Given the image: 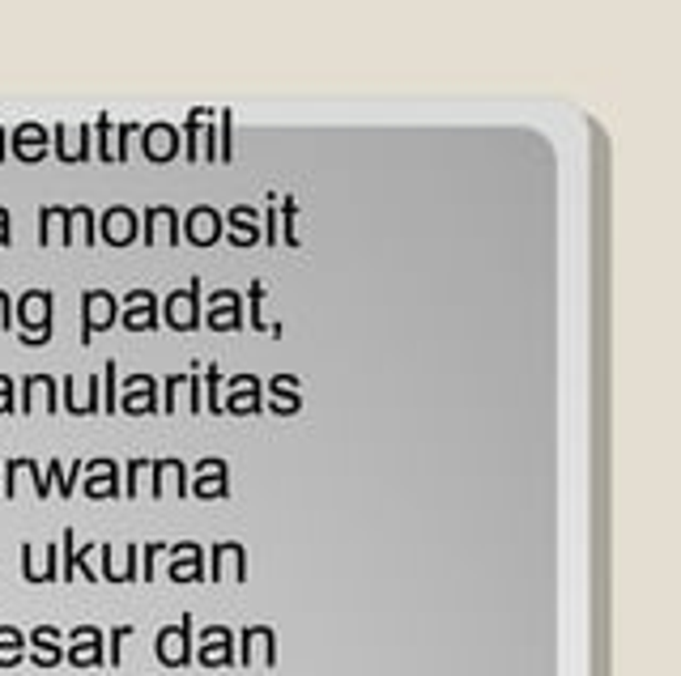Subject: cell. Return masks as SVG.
Returning <instances> with one entry per match:
<instances>
[{"mask_svg": "<svg viewBox=\"0 0 681 676\" xmlns=\"http://www.w3.org/2000/svg\"><path fill=\"white\" fill-rule=\"evenodd\" d=\"M120 324L128 332H158V294L154 290H128L120 306Z\"/></svg>", "mask_w": 681, "mask_h": 676, "instance_id": "obj_10", "label": "cell"}, {"mask_svg": "<svg viewBox=\"0 0 681 676\" xmlns=\"http://www.w3.org/2000/svg\"><path fill=\"white\" fill-rule=\"evenodd\" d=\"M13 145H18V154H22V158H43L48 133H43L39 124H22V128H18V136H13Z\"/></svg>", "mask_w": 681, "mask_h": 676, "instance_id": "obj_31", "label": "cell"}, {"mask_svg": "<svg viewBox=\"0 0 681 676\" xmlns=\"http://www.w3.org/2000/svg\"><path fill=\"white\" fill-rule=\"evenodd\" d=\"M141 235V217L128 205H111L107 214L99 217V239H107L111 247H128Z\"/></svg>", "mask_w": 681, "mask_h": 676, "instance_id": "obj_17", "label": "cell"}, {"mask_svg": "<svg viewBox=\"0 0 681 676\" xmlns=\"http://www.w3.org/2000/svg\"><path fill=\"white\" fill-rule=\"evenodd\" d=\"M200 324L214 332H239L244 327V294L239 290H214L209 306H200Z\"/></svg>", "mask_w": 681, "mask_h": 676, "instance_id": "obj_5", "label": "cell"}, {"mask_svg": "<svg viewBox=\"0 0 681 676\" xmlns=\"http://www.w3.org/2000/svg\"><path fill=\"white\" fill-rule=\"evenodd\" d=\"M235 630H226V625H209L196 643H192V659L196 664H205V668H226V664H235Z\"/></svg>", "mask_w": 681, "mask_h": 676, "instance_id": "obj_6", "label": "cell"}, {"mask_svg": "<svg viewBox=\"0 0 681 676\" xmlns=\"http://www.w3.org/2000/svg\"><path fill=\"white\" fill-rule=\"evenodd\" d=\"M141 154L149 158V163H175L179 154H184V136L175 124H166V119H154L149 128H141Z\"/></svg>", "mask_w": 681, "mask_h": 676, "instance_id": "obj_8", "label": "cell"}, {"mask_svg": "<svg viewBox=\"0 0 681 676\" xmlns=\"http://www.w3.org/2000/svg\"><path fill=\"white\" fill-rule=\"evenodd\" d=\"M158 659L166 668H184L192 664V617H184L179 625H163L158 630Z\"/></svg>", "mask_w": 681, "mask_h": 676, "instance_id": "obj_16", "label": "cell"}, {"mask_svg": "<svg viewBox=\"0 0 681 676\" xmlns=\"http://www.w3.org/2000/svg\"><path fill=\"white\" fill-rule=\"evenodd\" d=\"M230 158H235V115L218 111V163H230Z\"/></svg>", "mask_w": 681, "mask_h": 676, "instance_id": "obj_34", "label": "cell"}, {"mask_svg": "<svg viewBox=\"0 0 681 676\" xmlns=\"http://www.w3.org/2000/svg\"><path fill=\"white\" fill-rule=\"evenodd\" d=\"M43 243H69V209H43Z\"/></svg>", "mask_w": 681, "mask_h": 676, "instance_id": "obj_33", "label": "cell"}, {"mask_svg": "<svg viewBox=\"0 0 681 676\" xmlns=\"http://www.w3.org/2000/svg\"><path fill=\"white\" fill-rule=\"evenodd\" d=\"M85 336L82 341H94V332H107L115 320H120V298L111 290H85Z\"/></svg>", "mask_w": 681, "mask_h": 676, "instance_id": "obj_13", "label": "cell"}, {"mask_svg": "<svg viewBox=\"0 0 681 676\" xmlns=\"http://www.w3.org/2000/svg\"><path fill=\"white\" fill-rule=\"evenodd\" d=\"M221 230L235 247H256L260 243V214L251 205H235L230 214H221Z\"/></svg>", "mask_w": 681, "mask_h": 676, "instance_id": "obj_19", "label": "cell"}, {"mask_svg": "<svg viewBox=\"0 0 681 676\" xmlns=\"http://www.w3.org/2000/svg\"><path fill=\"white\" fill-rule=\"evenodd\" d=\"M265 413H272V417H295V413H302V387L295 375H272L265 383Z\"/></svg>", "mask_w": 681, "mask_h": 676, "instance_id": "obj_14", "label": "cell"}, {"mask_svg": "<svg viewBox=\"0 0 681 676\" xmlns=\"http://www.w3.org/2000/svg\"><path fill=\"white\" fill-rule=\"evenodd\" d=\"M200 371V366H196ZM196 371H171V379H166V396L158 401L163 413L175 417V408H184L192 417H200L205 413V392H200V375Z\"/></svg>", "mask_w": 681, "mask_h": 676, "instance_id": "obj_3", "label": "cell"}, {"mask_svg": "<svg viewBox=\"0 0 681 676\" xmlns=\"http://www.w3.org/2000/svg\"><path fill=\"white\" fill-rule=\"evenodd\" d=\"M209 566L214 574L209 579H218V583H247V549L239 541H218L209 549Z\"/></svg>", "mask_w": 681, "mask_h": 676, "instance_id": "obj_15", "label": "cell"}, {"mask_svg": "<svg viewBox=\"0 0 681 676\" xmlns=\"http://www.w3.org/2000/svg\"><path fill=\"white\" fill-rule=\"evenodd\" d=\"M221 413H230V417H256V413H265V383L256 379V375H235V379L226 383V396H221Z\"/></svg>", "mask_w": 681, "mask_h": 676, "instance_id": "obj_4", "label": "cell"}, {"mask_svg": "<svg viewBox=\"0 0 681 676\" xmlns=\"http://www.w3.org/2000/svg\"><path fill=\"white\" fill-rule=\"evenodd\" d=\"M73 239L82 247L99 243V221H94L90 209H69V243H73Z\"/></svg>", "mask_w": 681, "mask_h": 676, "instance_id": "obj_26", "label": "cell"}, {"mask_svg": "<svg viewBox=\"0 0 681 676\" xmlns=\"http://www.w3.org/2000/svg\"><path fill=\"white\" fill-rule=\"evenodd\" d=\"M4 302H9V298L0 294V324H9V306H4Z\"/></svg>", "mask_w": 681, "mask_h": 676, "instance_id": "obj_40", "label": "cell"}, {"mask_svg": "<svg viewBox=\"0 0 681 676\" xmlns=\"http://www.w3.org/2000/svg\"><path fill=\"white\" fill-rule=\"evenodd\" d=\"M0 243H9V226H0Z\"/></svg>", "mask_w": 681, "mask_h": 676, "instance_id": "obj_42", "label": "cell"}, {"mask_svg": "<svg viewBox=\"0 0 681 676\" xmlns=\"http://www.w3.org/2000/svg\"><path fill=\"white\" fill-rule=\"evenodd\" d=\"M27 401H43L48 408H55V383L43 379V375H39V379H30L27 383Z\"/></svg>", "mask_w": 681, "mask_h": 676, "instance_id": "obj_36", "label": "cell"}, {"mask_svg": "<svg viewBox=\"0 0 681 676\" xmlns=\"http://www.w3.org/2000/svg\"><path fill=\"white\" fill-rule=\"evenodd\" d=\"M128 486L120 489V493H128V498H141V489L145 493H154V460H128Z\"/></svg>", "mask_w": 681, "mask_h": 676, "instance_id": "obj_27", "label": "cell"}, {"mask_svg": "<svg viewBox=\"0 0 681 676\" xmlns=\"http://www.w3.org/2000/svg\"><path fill=\"white\" fill-rule=\"evenodd\" d=\"M55 136H60V158L64 163H82L90 154V128H78L73 136H69V128H55Z\"/></svg>", "mask_w": 681, "mask_h": 676, "instance_id": "obj_30", "label": "cell"}, {"mask_svg": "<svg viewBox=\"0 0 681 676\" xmlns=\"http://www.w3.org/2000/svg\"><path fill=\"white\" fill-rule=\"evenodd\" d=\"M94 133H99V158L103 163H120V124L103 115L99 124H94Z\"/></svg>", "mask_w": 681, "mask_h": 676, "instance_id": "obj_28", "label": "cell"}, {"mask_svg": "<svg viewBox=\"0 0 681 676\" xmlns=\"http://www.w3.org/2000/svg\"><path fill=\"white\" fill-rule=\"evenodd\" d=\"M244 647H235V659H244V668H277V630L272 625H247Z\"/></svg>", "mask_w": 681, "mask_h": 676, "instance_id": "obj_7", "label": "cell"}, {"mask_svg": "<svg viewBox=\"0 0 681 676\" xmlns=\"http://www.w3.org/2000/svg\"><path fill=\"white\" fill-rule=\"evenodd\" d=\"M115 413H128V417L163 413V405H158V379L154 375H133V379L124 383V396L115 401Z\"/></svg>", "mask_w": 681, "mask_h": 676, "instance_id": "obj_12", "label": "cell"}, {"mask_svg": "<svg viewBox=\"0 0 681 676\" xmlns=\"http://www.w3.org/2000/svg\"><path fill=\"white\" fill-rule=\"evenodd\" d=\"M260 243L277 247V191L269 196V209H265V230H260Z\"/></svg>", "mask_w": 681, "mask_h": 676, "instance_id": "obj_37", "label": "cell"}, {"mask_svg": "<svg viewBox=\"0 0 681 676\" xmlns=\"http://www.w3.org/2000/svg\"><path fill=\"white\" fill-rule=\"evenodd\" d=\"M200 277H192L184 290H171L166 298H158V324L171 332H196L200 327Z\"/></svg>", "mask_w": 681, "mask_h": 676, "instance_id": "obj_1", "label": "cell"}, {"mask_svg": "<svg viewBox=\"0 0 681 676\" xmlns=\"http://www.w3.org/2000/svg\"><path fill=\"white\" fill-rule=\"evenodd\" d=\"M85 493L90 498H115L120 493V464L111 460H90L85 464Z\"/></svg>", "mask_w": 681, "mask_h": 676, "instance_id": "obj_22", "label": "cell"}, {"mask_svg": "<svg viewBox=\"0 0 681 676\" xmlns=\"http://www.w3.org/2000/svg\"><path fill=\"white\" fill-rule=\"evenodd\" d=\"M200 392H205V408H209V417H218L221 413V366L218 362H209V371L200 375Z\"/></svg>", "mask_w": 681, "mask_h": 676, "instance_id": "obj_32", "label": "cell"}, {"mask_svg": "<svg viewBox=\"0 0 681 676\" xmlns=\"http://www.w3.org/2000/svg\"><path fill=\"white\" fill-rule=\"evenodd\" d=\"M145 243L149 247H179L184 235H179V214L171 205H149L145 209Z\"/></svg>", "mask_w": 681, "mask_h": 676, "instance_id": "obj_18", "label": "cell"}, {"mask_svg": "<svg viewBox=\"0 0 681 676\" xmlns=\"http://www.w3.org/2000/svg\"><path fill=\"white\" fill-rule=\"evenodd\" d=\"M99 630H78V651H73V659L78 664H99V655H103V647H99Z\"/></svg>", "mask_w": 681, "mask_h": 676, "instance_id": "obj_35", "label": "cell"}, {"mask_svg": "<svg viewBox=\"0 0 681 676\" xmlns=\"http://www.w3.org/2000/svg\"><path fill=\"white\" fill-rule=\"evenodd\" d=\"M22 320H27V327L34 332L27 341H48V332H52V294H48V290H30V294L22 298Z\"/></svg>", "mask_w": 681, "mask_h": 676, "instance_id": "obj_21", "label": "cell"}, {"mask_svg": "<svg viewBox=\"0 0 681 676\" xmlns=\"http://www.w3.org/2000/svg\"><path fill=\"white\" fill-rule=\"evenodd\" d=\"M64 408L78 413V417L99 413V408H103V379H90V383H82V387H73V379H69V387H64Z\"/></svg>", "mask_w": 681, "mask_h": 676, "instance_id": "obj_23", "label": "cell"}, {"mask_svg": "<svg viewBox=\"0 0 681 676\" xmlns=\"http://www.w3.org/2000/svg\"><path fill=\"white\" fill-rule=\"evenodd\" d=\"M149 498H188V464L166 456L154 460V493Z\"/></svg>", "mask_w": 681, "mask_h": 676, "instance_id": "obj_20", "label": "cell"}, {"mask_svg": "<svg viewBox=\"0 0 681 676\" xmlns=\"http://www.w3.org/2000/svg\"><path fill=\"white\" fill-rule=\"evenodd\" d=\"M265 298H269V285H265V281H251V290H247V298H244V306H247L244 324L251 327V332L281 336V324H269V320H265Z\"/></svg>", "mask_w": 681, "mask_h": 676, "instance_id": "obj_24", "label": "cell"}, {"mask_svg": "<svg viewBox=\"0 0 681 676\" xmlns=\"http://www.w3.org/2000/svg\"><path fill=\"white\" fill-rule=\"evenodd\" d=\"M13 655H18V634L0 630V659H13Z\"/></svg>", "mask_w": 681, "mask_h": 676, "instance_id": "obj_38", "label": "cell"}, {"mask_svg": "<svg viewBox=\"0 0 681 676\" xmlns=\"http://www.w3.org/2000/svg\"><path fill=\"white\" fill-rule=\"evenodd\" d=\"M277 243L302 247V235H299V200H295V196H281V200H277Z\"/></svg>", "mask_w": 681, "mask_h": 676, "instance_id": "obj_25", "label": "cell"}, {"mask_svg": "<svg viewBox=\"0 0 681 676\" xmlns=\"http://www.w3.org/2000/svg\"><path fill=\"white\" fill-rule=\"evenodd\" d=\"M188 493L200 502H221L230 498V464L221 456H205V460L188 468Z\"/></svg>", "mask_w": 681, "mask_h": 676, "instance_id": "obj_2", "label": "cell"}, {"mask_svg": "<svg viewBox=\"0 0 681 676\" xmlns=\"http://www.w3.org/2000/svg\"><path fill=\"white\" fill-rule=\"evenodd\" d=\"M179 235L188 239L192 247H214L221 243V214L214 209V205H196V209H188V214L179 217Z\"/></svg>", "mask_w": 681, "mask_h": 676, "instance_id": "obj_9", "label": "cell"}, {"mask_svg": "<svg viewBox=\"0 0 681 676\" xmlns=\"http://www.w3.org/2000/svg\"><path fill=\"white\" fill-rule=\"evenodd\" d=\"M4 408H13V405H9V387L0 392V413H4Z\"/></svg>", "mask_w": 681, "mask_h": 676, "instance_id": "obj_41", "label": "cell"}, {"mask_svg": "<svg viewBox=\"0 0 681 676\" xmlns=\"http://www.w3.org/2000/svg\"><path fill=\"white\" fill-rule=\"evenodd\" d=\"M128 634H133L128 625H120V630L111 634V664H120V647H124V638H128Z\"/></svg>", "mask_w": 681, "mask_h": 676, "instance_id": "obj_39", "label": "cell"}, {"mask_svg": "<svg viewBox=\"0 0 681 676\" xmlns=\"http://www.w3.org/2000/svg\"><path fill=\"white\" fill-rule=\"evenodd\" d=\"M136 558H141V544H128L120 558H111V549H107V579L111 583H128V579H136Z\"/></svg>", "mask_w": 681, "mask_h": 676, "instance_id": "obj_29", "label": "cell"}, {"mask_svg": "<svg viewBox=\"0 0 681 676\" xmlns=\"http://www.w3.org/2000/svg\"><path fill=\"white\" fill-rule=\"evenodd\" d=\"M166 558H171V566H166L171 583H200L205 579V549L196 541L166 544Z\"/></svg>", "mask_w": 681, "mask_h": 676, "instance_id": "obj_11", "label": "cell"}]
</instances>
